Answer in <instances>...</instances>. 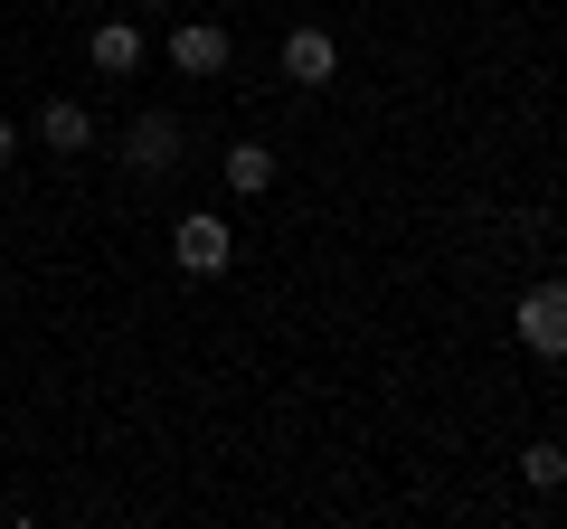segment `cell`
<instances>
[{"mask_svg": "<svg viewBox=\"0 0 567 529\" xmlns=\"http://www.w3.org/2000/svg\"><path fill=\"white\" fill-rule=\"evenodd\" d=\"M511 331H520V350H539V360H567V274L529 284L520 303H511Z\"/></svg>", "mask_w": 567, "mask_h": 529, "instance_id": "cell-1", "label": "cell"}, {"mask_svg": "<svg viewBox=\"0 0 567 529\" xmlns=\"http://www.w3.org/2000/svg\"><path fill=\"white\" fill-rule=\"evenodd\" d=\"M227 58H237V39H227L218 20H181L171 29V76H227Z\"/></svg>", "mask_w": 567, "mask_h": 529, "instance_id": "cell-2", "label": "cell"}, {"mask_svg": "<svg viewBox=\"0 0 567 529\" xmlns=\"http://www.w3.org/2000/svg\"><path fill=\"white\" fill-rule=\"evenodd\" d=\"M171 256H181V274H227V264H237V237H227V218H181L171 227Z\"/></svg>", "mask_w": 567, "mask_h": 529, "instance_id": "cell-3", "label": "cell"}, {"mask_svg": "<svg viewBox=\"0 0 567 529\" xmlns=\"http://www.w3.org/2000/svg\"><path fill=\"white\" fill-rule=\"evenodd\" d=\"M171 162H181V123H171V114H133V123H123V170L152 180V170H171Z\"/></svg>", "mask_w": 567, "mask_h": 529, "instance_id": "cell-4", "label": "cell"}, {"mask_svg": "<svg viewBox=\"0 0 567 529\" xmlns=\"http://www.w3.org/2000/svg\"><path fill=\"white\" fill-rule=\"evenodd\" d=\"M341 76V39L331 29H284V85H331Z\"/></svg>", "mask_w": 567, "mask_h": 529, "instance_id": "cell-5", "label": "cell"}, {"mask_svg": "<svg viewBox=\"0 0 567 529\" xmlns=\"http://www.w3.org/2000/svg\"><path fill=\"white\" fill-rule=\"evenodd\" d=\"M85 58H95V76H142L152 48H142L133 20H95V29H85Z\"/></svg>", "mask_w": 567, "mask_h": 529, "instance_id": "cell-6", "label": "cell"}, {"mask_svg": "<svg viewBox=\"0 0 567 529\" xmlns=\"http://www.w3.org/2000/svg\"><path fill=\"white\" fill-rule=\"evenodd\" d=\"M39 143L58 152V162H76V152H95V114H85L76 95H58V104H39Z\"/></svg>", "mask_w": 567, "mask_h": 529, "instance_id": "cell-7", "label": "cell"}, {"mask_svg": "<svg viewBox=\"0 0 567 529\" xmlns=\"http://www.w3.org/2000/svg\"><path fill=\"white\" fill-rule=\"evenodd\" d=\"M218 170H227V189H237V199H256V189H275V170H284V162H275L265 143H227V162H218Z\"/></svg>", "mask_w": 567, "mask_h": 529, "instance_id": "cell-8", "label": "cell"}, {"mask_svg": "<svg viewBox=\"0 0 567 529\" xmlns=\"http://www.w3.org/2000/svg\"><path fill=\"white\" fill-rule=\"evenodd\" d=\"M520 483L529 491H567V445H558V435H539V445L520 454Z\"/></svg>", "mask_w": 567, "mask_h": 529, "instance_id": "cell-9", "label": "cell"}, {"mask_svg": "<svg viewBox=\"0 0 567 529\" xmlns=\"http://www.w3.org/2000/svg\"><path fill=\"white\" fill-rule=\"evenodd\" d=\"M10 162H20V123L0 114V170H10Z\"/></svg>", "mask_w": 567, "mask_h": 529, "instance_id": "cell-10", "label": "cell"}, {"mask_svg": "<svg viewBox=\"0 0 567 529\" xmlns=\"http://www.w3.org/2000/svg\"><path fill=\"white\" fill-rule=\"evenodd\" d=\"M142 10H171V0H142Z\"/></svg>", "mask_w": 567, "mask_h": 529, "instance_id": "cell-11", "label": "cell"}]
</instances>
